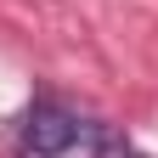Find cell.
I'll return each instance as SVG.
<instances>
[{"mask_svg": "<svg viewBox=\"0 0 158 158\" xmlns=\"http://www.w3.org/2000/svg\"><path fill=\"white\" fill-rule=\"evenodd\" d=\"M23 141H28V158H107L113 152V135L68 107H34Z\"/></svg>", "mask_w": 158, "mask_h": 158, "instance_id": "6da1fadb", "label": "cell"}]
</instances>
